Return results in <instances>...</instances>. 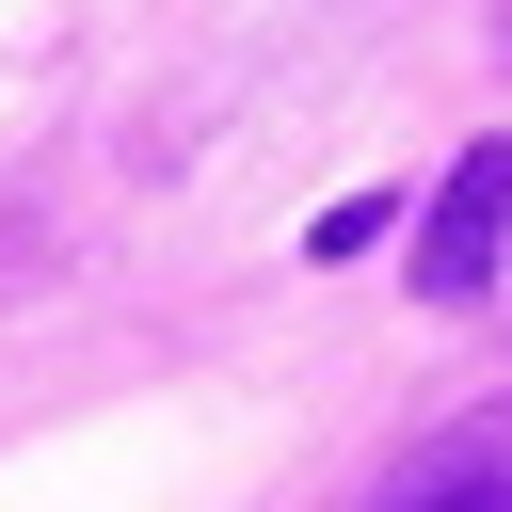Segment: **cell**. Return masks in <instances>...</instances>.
Here are the masks:
<instances>
[{"instance_id":"2","label":"cell","mask_w":512,"mask_h":512,"mask_svg":"<svg viewBox=\"0 0 512 512\" xmlns=\"http://www.w3.org/2000/svg\"><path fill=\"white\" fill-rule=\"evenodd\" d=\"M384 512H512V400L448 416V432L400 464V496H384Z\"/></svg>"},{"instance_id":"1","label":"cell","mask_w":512,"mask_h":512,"mask_svg":"<svg viewBox=\"0 0 512 512\" xmlns=\"http://www.w3.org/2000/svg\"><path fill=\"white\" fill-rule=\"evenodd\" d=\"M496 256H512V144H464L448 192L416 208V304H480Z\"/></svg>"}]
</instances>
